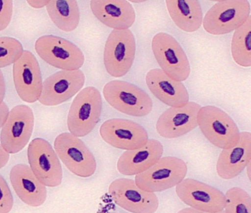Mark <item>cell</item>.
Wrapping results in <instances>:
<instances>
[{"instance_id": "6da1fadb", "label": "cell", "mask_w": 251, "mask_h": 213, "mask_svg": "<svg viewBox=\"0 0 251 213\" xmlns=\"http://www.w3.org/2000/svg\"><path fill=\"white\" fill-rule=\"evenodd\" d=\"M103 102L97 88L88 86L80 91L73 101L67 116L70 134L77 138L86 136L100 120Z\"/></svg>"}, {"instance_id": "7a4b0ae2", "label": "cell", "mask_w": 251, "mask_h": 213, "mask_svg": "<svg viewBox=\"0 0 251 213\" xmlns=\"http://www.w3.org/2000/svg\"><path fill=\"white\" fill-rule=\"evenodd\" d=\"M197 122L204 137L220 149L232 148L239 140L240 131L236 123L217 106H201Z\"/></svg>"}, {"instance_id": "3957f363", "label": "cell", "mask_w": 251, "mask_h": 213, "mask_svg": "<svg viewBox=\"0 0 251 213\" xmlns=\"http://www.w3.org/2000/svg\"><path fill=\"white\" fill-rule=\"evenodd\" d=\"M105 100L113 108L132 117H146L152 110V99L137 85L113 80L103 87Z\"/></svg>"}, {"instance_id": "277c9868", "label": "cell", "mask_w": 251, "mask_h": 213, "mask_svg": "<svg viewBox=\"0 0 251 213\" xmlns=\"http://www.w3.org/2000/svg\"><path fill=\"white\" fill-rule=\"evenodd\" d=\"M187 165L175 157L161 158L147 171L135 176L137 187L151 193L165 191L176 187L186 178Z\"/></svg>"}, {"instance_id": "5b68a950", "label": "cell", "mask_w": 251, "mask_h": 213, "mask_svg": "<svg viewBox=\"0 0 251 213\" xmlns=\"http://www.w3.org/2000/svg\"><path fill=\"white\" fill-rule=\"evenodd\" d=\"M250 17L251 5L248 1H219L206 13L202 25L210 34L224 35L236 30Z\"/></svg>"}, {"instance_id": "8992f818", "label": "cell", "mask_w": 251, "mask_h": 213, "mask_svg": "<svg viewBox=\"0 0 251 213\" xmlns=\"http://www.w3.org/2000/svg\"><path fill=\"white\" fill-rule=\"evenodd\" d=\"M35 50L43 61L61 71L80 70L85 61L83 53L76 45L54 35L39 37Z\"/></svg>"}, {"instance_id": "52a82bcc", "label": "cell", "mask_w": 251, "mask_h": 213, "mask_svg": "<svg viewBox=\"0 0 251 213\" xmlns=\"http://www.w3.org/2000/svg\"><path fill=\"white\" fill-rule=\"evenodd\" d=\"M54 148L59 160L75 176L89 178L96 172V159L79 138L70 133H61L56 137Z\"/></svg>"}, {"instance_id": "ba28073f", "label": "cell", "mask_w": 251, "mask_h": 213, "mask_svg": "<svg viewBox=\"0 0 251 213\" xmlns=\"http://www.w3.org/2000/svg\"><path fill=\"white\" fill-rule=\"evenodd\" d=\"M152 50L161 70L170 78L181 82L189 78V59L174 36L163 32L157 33L152 38Z\"/></svg>"}, {"instance_id": "9c48e42d", "label": "cell", "mask_w": 251, "mask_h": 213, "mask_svg": "<svg viewBox=\"0 0 251 213\" xmlns=\"http://www.w3.org/2000/svg\"><path fill=\"white\" fill-rule=\"evenodd\" d=\"M136 53L135 37L131 30H113L105 44L103 62L109 75L124 77L134 64Z\"/></svg>"}, {"instance_id": "30bf717a", "label": "cell", "mask_w": 251, "mask_h": 213, "mask_svg": "<svg viewBox=\"0 0 251 213\" xmlns=\"http://www.w3.org/2000/svg\"><path fill=\"white\" fill-rule=\"evenodd\" d=\"M27 159L32 172L46 187L61 186L63 180L61 160L49 141L41 138L31 141L27 148Z\"/></svg>"}, {"instance_id": "8fae6325", "label": "cell", "mask_w": 251, "mask_h": 213, "mask_svg": "<svg viewBox=\"0 0 251 213\" xmlns=\"http://www.w3.org/2000/svg\"><path fill=\"white\" fill-rule=\"evenodd\" d=\"M34 128V114L27 105L14 106L1 130L0 141L8 154H18L29 143Z\"/></svg>"}, {"instance_id": "7c38bea8", "label": "cell", "mask_w": 251, "mask_h": 213, "mask_svg": "<svg viewBox=\"0 0 251 213\" xmlns=\"http://www.w3.org/2000/svg\"><path fill=\"white\" fill-rule=\"evenodd\" d=\"M109 193L116 205L131 213H155L159 206L156 194L140 189L133 179H116Z\"/></svg>"}, {"instance_id": "4fadbf2b", "label": "cell", "mask_w": 251, "mask_h": 213, "mask_svg": "<svg viewBox=\"0 0 251 213\" xmlns=\"http://www.w3.org/2000/svg\"><path fill=\"white\" fill-rule=\"evenodd\" d=\"M100 134L110 146L125 151L139 149L149 141L148 133L142 126L126 119L106 120L100 128Z\"/></svg>"}, {"instance_id": "5bb4252c", "label": "cell", "mask_w": 251, "mask_h": 213, "mask_svg": "<svg viewBox=\"0 0 251 213\" xmlns=\"http://www.w3.org/2000/svg\"><path fill=\"white\" fill-rule=\"evenodd\" d=\"M85 82V76L81 70L56 72L43 82L39 102L45 106L61 105L82 90Z\"/></svg>"}, {"instance_id": "9a60e30c", "label": "cell", "mask_w": 251, "mask_h": 213, "mask_svg": "<svg viewBox=\"0 0 251 213\" xmlns=\"http://www.w3.org/2000/svg\"><path fill=\"white\" fill-rule=\"evenodd\" d=\"M176 195L190 208L208 213L224 210L226 196L221 190L192 179H184L176 186Z\"/></svg>"}, {"instance_id": "2e32d148", "label": "cell", "mask_w": 251, "mask_h": 213, "mask_svg": "<svg viewBox=\"0 0 251 213\" xmlns=\"http://www.w3.org/2000/svg\"><path fill=\"white\" fill-rule=\"evenodd\" d=\"M13 80L20 99L26 103L39 101L43 91L41 69L36 56L27 50L13 64Z\"/></svg>"}, {"instance_id": "e0dca14e", "label": "cell", "mask_w": 251, "mask_h": 213, "mask_svg": "<svg viewBox=\"0 0 251 213\" xmlns=\"http://www.w3.org/2000/svg\"><path fill=\"white\" fill-rule=\"evenodd\" d=\"M201 106L196 102H189L181 107H170L158 118L156 131L165 138L183 136L197 128V115Z\"/></svg>"}, {"instance_id": "ac0fdd59", "label": "cell", "mask_w": 251, "mask_h": 213, "mask_svg": "<svg viewBox=\"0 0 251 213\" xmlns=\"http://www.w3.org/2000/svg\"><path fill=\"white\" fill-rule=\"evenodd\" d=\"M9 179L17 196L25 204L31 207L44 204L47 189L38 180L29 166L17 164L10 171Z\"/></svg>"}, {"instance_id": "d6986e66", "label": "cell", "mask_w": 251, "mask_h": 213, "mask_svg": "<svg viewBox=\"0 0 251 213\" xmlns=\"http://www.w3.org/2000/svg\"><path fill=\"white\" fill-rule=\"evenodd\" d=\"M251 134L240 133L238 142L232 148L222 150L217 162V172L225 180L235 179L251 164Z\"/></svg>"}, {"instance_id": "ffe728a7", "label": "cell", "mask_w": 251, "mask_h": 213, "mask_svg": "<svg viewBox=\"0 0 251 213\" xmlns=\"http://www.w3.org/2000/svg\"><path fill=\"white\" fill-rule=\"evenodd\" d=\"M146 82L150 92L171 107H181L189 102V92L183 82L170 78L159 68L147 73Z\"/></svg>"}, {"instance_id": "44dd1931", "label": "cell", "mask_w": 251, "mask_h": 213, "mask_svg": "<svg viewBox=\"0 0 251 213\" xmlns=\"http://www.w3.org/2000/svg\"><path fill=\"white\" fill-rule=\"evenodd\" d=\"M97 19L113 30H127L134 25L135 11L130 2L124 0H98L90 2Z\"/></svg>"}, {"instance_id": "7402d4cb", "label": "cell", "mask_w": 251, "mask_h": 213, "mask_svg": "<svg viewBox=\"0 0 251 213\" xmlns=\"http://www.w3.org/2000/svg\"><path fill=\"white\" fill-rule=\"evenodd\" d=\"M164 147L158 140L149 139L142 148L126 151L117 162L119 173L126 176H137L147 171L162 158Z\"/></svg>"}, {"instance_id": "603a6c76", "label": "cell", "mask_w": 251, "mask_h": 213, "mask_svg": "<svg viewBox=\"0 0 251 213\" xmlns=\"http://www.w3.org/2000/svg\"><path fill=\"white\" fill-rule=\"evenodd\" d=\"M166 5L172 20L183 31L193 33L202 25V8L199 1L168 0Z\"/></svg>"}, {"instance_id": "cb8c5ba5", "label": "cell", "mask_w": 251, "mask_h": 213, "mask_svg": "<svg viewBox=\"0 0 251 213\" xmlns=\"http://www.w3.org/2000/svg\"><path fill=\"white\" fill-rule=\"evenodd\" d=\"M49 18L58 29L72 32L76 29L80 21V11L77 1H49L46 5Z\"/></svg>"}, {"instance_id": "d4e9b609", "label": "cell", "mask_w": 251, "mask_h": 213, "mask_svg": "<svg viewBox=\"0 0 251 213\" xmlns=\"http://www.w3.org/2000/svg\"><path fill=\"white\" fill-rule=\"evenodd\" d=\"M232 55L238 65L244 67L251 66V18L235 30L232 40Z\"/></svg>"}, {"instance_id": "484cf974", "label": "cell", "mask_w": 251, "mask_h": 213, "mask_svg": "<svg viewBox=\"0 0 251 213\" xmlns=\"http://www.w3.org/2000/svg\"><path fill=\"white\" fill-rule=\"evenodd\" d=\"M226 213H251V197L241 187L228 189L225 194Z\"/></svg>"}, {"instance_id": "4316f807", "label": "cell", "mask_w": 251, "mask_h": 213, "mask_svg": "<svg viewBox=\"0 0 251 213\" xmlns=\"http://www.w3.org/2000/svg\"><path fill=\"white\" fill-rule=\"evenodd\" d=\"M24 53L22 43L15 38L0 37V68L14 64Z\"/></svg>"}, {"instance_id": "83f0119b", "label": "cell", "mask_w": 251, "mask_h": 213, "mask_svg": "<svg viewBox=\"0 0 251 213\" xmlns=\"http://www.w3.org/2000/svg\"><path fill=\"white\" fill-rule=\"evenodd\" d=\"M14 206V198L9 186L0 174V213H9Z\"/></svg>"}, {"instance_id": "f1b7e54d", "label": "cell", "mask_w": 251, "mask_h": 213, "mask_svg": "<svg viewBox=\"0 0 251 213\" xmlns=\"http://www.w3.org/2000/svg\"><path fill=\"white\" fill-rule=\"evenodd\" d=\"M13 15V2L10 0H0V31L9 25Z\"/></svg>"}, {"instance_id": "f546056e", "label": "cell", "mask_w": 251, "mask_h": 213, "mask_svg": "<svg viewBox=\"0 0 251 213\" xmlns=\"http://www.w3.org/2000/svg\"><path fill=\"white\" fill-rule=\"evenodd\" d=\"M8 113H9V108L8 105L3 102L2 105H0V130L3 127L4 124L6 122Z\"/></svg>"}, {"instance_id": "4dcf8cb0", "label": "cell", "mask_w": 251, "mask_h": 213, "mask_svg": "<svg viewBox=\"0 0 251 213\" xmlns=\"http://www.w3.org/2000/svg\"><path fill=\"white\" fill-rule=\"evenodd\" d=\"M5 92H6V86H5V78L2 71L0 69V105H2L4 102Z\"/></svg>"}, {"instance_id": "1f68e13d", "label": "cell", "mask_w": 251, "mask_h": 213, "mask_svg": "<svg viewBox=\"0 0 251 213\" xmlns=\"http://www.w3.org/2000/svg\"><path fill=\"white\" fill-rule=\"evenodd\" d=\"M10 159V154L7 153L0 144V169L6 166Z\"/></svg>"}, {"instance_id": "d6a6232c", "label": "cell", "mask_w": 251, "mask_h": 213, "mask_svg": "<svg viewBox=\"0 0 251 213\" xmlns=\"http://www.w3.org/2000/svg\"><path fill=\"white\" fill-rule=\"evenodd\" d=\"M28 5L33 8H42L43 7H46L49 3V1H34V0H29L26 1Z\"/></svg>"}, {"instance_id": "836d02e7", "label": "cell", "mask_w": 251, "mask_h": 213, "mask_svg": "<svg viewBox=\"0 0 251 213\" xmlns=\"http://www.w3.org/2000/svg\"><path fill=\"white\" fill-rule=\"evenodd\" d=\"M177 213H226L224 210L220 212H217V213H208V212L200 211V210H195L193 208H185L183 210H179Z\"/></svg>"}, {"instance_id": "e575fe53", "label": "cell", "mask_w": 251, "mask_h": 213, "mask_svg": "<svg viewBox=\"0 0 251 213\" xmlns=\"http://www.w3.org/2000/svg\"></svg>"}]
</instances>
